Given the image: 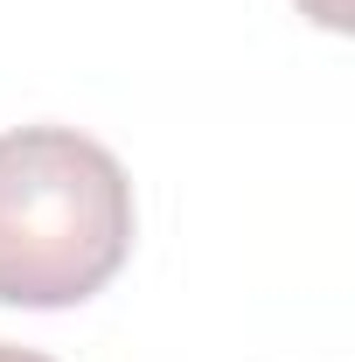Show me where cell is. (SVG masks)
<instances>
[{
    "label": "cell",
    "mask_w": 355,
    "mask_h": 362,
    "mask_svg": "<svg viewBox=\"0 0 355 362\" xmlns=\"http://www.w3.org/2000/svg\"><path fill=\"white\" fill-rule=\"evenodd\" d=\"M133 258V181L77 126L0 133V307H84Z\"/></svg>",
    "instance_id": "cell-1"
},
{
    "label": "cell",
    "mask_w": 355,
    "mask_h": 362,
    "mask_svg": "<svg viewBox=\"0 0 355 362\" xmlns=\"http://www.w3.org/2000/svg\"><path fill=\"white\" fill-rule=\"evenodd\" d=\"M0 362H49V356H35V349H14V341H0Z\"/></svg>",
    "instance_id": "cell-2"
},
{
    "label": "cell",
    "mask_w": 355,
    "mask_h": 362,
    "mask_svg": "<svg viewBox=\"0 0 355 362\" xmlns=\"http://www.w3.org/2000/svg\"><path fill=\"white\" fill-rule=\"evenodd\" d=\"M327 14H334V28H349V0H327Z\"/></svg>",
    "instance_id": "cell-3"
}]
</instances>
